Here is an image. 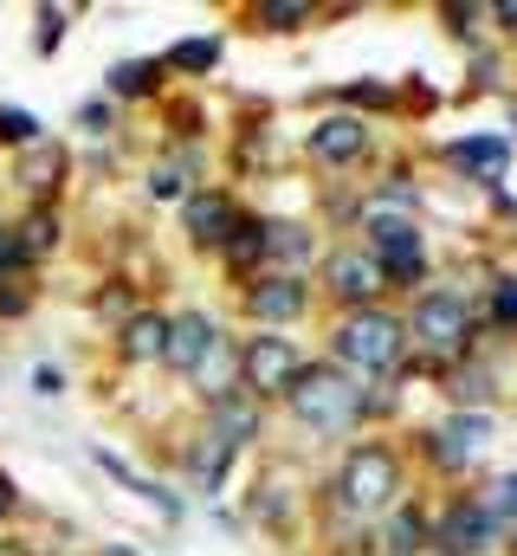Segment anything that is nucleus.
Returning a JSON list of instances; mask_svg holds the SVG:
<instances>
[{
    "label": "nucleus",
    "mask_w": 517,
    "mask_h": 556,
    "mask_svg": "<svg viewBox=\"0 0 517 556\" xmlns=\"http://www.w3.org/2000/svg\"><path fill=\"white\" fill-rule=\"evenodd\" d=\"M492 518H517V472H505L499 485H492V505H486Z\"/></svg>",
    "instance_id": "nucleus-26"
},
{
    "label": "nucleus",
    "mask_w": 517,
    "mask_h": 556,
    "mask_svg": "<svg viewBox=\"0 0 517 556\" xmlns=\"http://www.w3.org/2000/svg\"><path fill=\"white\" fill-rule=\"evenodd\" d=\"M420 538H427V525L401 511V518H394V531H388V551H394V556H414V551H420Z\"/></svg>",
    "instance_id": "nucleus-23"
},
{
    "label": "nucleus",
    "mask_w": 517,
    "mask_h": 556,
    "mask_svg": "<svg viewBox=\"0 0 517 556\" xmlns=\"http://www.w3.org/2000/svg\"><path fill=\"white\" fill-rule=\"evenodd\" d=\"M149 194H155V201H175V194H181V168H175V162H168V168H149Z\"/></svg>",
    "instance_id": "nucleus-27"
},
{
    "label": "nucleus",
    "mask_w": 517,
    "mask_h": 556,
    "mask_svg": "<svg viewBox=\"0 0 517 556\" xmlns=\"http://www.w3.org/2000/svg\"><path fill=\"white\" fill-rule=\"evenodd\" d=\"M240 376H247L253 395H291V382L304 376V356L285 337H253L247 356H240Z\"/></svg>",
    "instance_id": "nucleus-4"
},
{
    "label": "nucleus",
    "mask_w": 517,
    "mask_h": 556,
    "mask_svg": "<svg viewBox=\"0 0 517 556\" xmlns=\"http://www.w3.org/2000/svg\"><path fill=\"white\" fill-rule=\"evenodd\" d=\"M155 78H162V65H155V59H129V65H117V78H111V85H117L124 98H136V91H149Z\"/></svg>",
    "instance_id": "nucleus-20"
},
{
    "label": "nucleus",
    "mask_w": 517,
    "mask_h": 556,
    "mask_svg": "<svg viewBox=\"0 0 517 556\" xmlns=\"http://www.w3.org/2000/svg\"><path fill=\"white\" fill-rule=\"evenodd\" d=\"M291 408H298V420H311L324 433H343L350 420L363 415V382L343 376V369H304L291 382Z\"/></svg>",
    "instance_id": "nucleus-1"
},
{
    "label": "nucleus",
    "mask_w": 517,
    "mask_h": 556,
    "mask_svg": "<svg viewBox=\"0 0 517 556\" xmlns=\"http://www.w3.org/2000/svg\"><path fill=\"white\" fill-rule=\"evenodd\" d=\"M499 324H517V278L499 285Z\"/></svg>",
    "instance_id": "nucleus-28"
},
{
    "label": "nucleus",
    "mask_w": 517,
    "mask_h": 556,
    "mask_svg": "<svg viewBox=\"0 0 517 556\" xmlns=\"http://www.w3.org/2000/svg\"><path fill=\"white\" fill-rule=\"evenodd\" d=\"M214 337H220V330H214L201 311H188V317H175V324H168V350H162V356H168L175 369H194V363L214 350Z\"/></svg>",
    "instance_id": "nucleus-10"
},
{
    "label": "nucleus",
    "mask_w": 517,
    "mask_h": 556,
    "mask_svg": "<svg viewBox=\"0 0 517 556\" xmlns=\"http://www.w3.org/2000/svg\"><path fill=\"white\" fill-rule=\"evenodd\" d=\"M214 433H220L227 446H240V440H253V433H258V408H253V402H240V395H227V402H214Z\"/></svg>",
    "instance_id": "nucleus-15"
},
{
    "label": "nucleus",
    "mask_w": 517,
    "mask_h": 556,
    "mask_svg": "<svg viewBox=\"0 0 517 556\" xmlns=\"http://www.w3.org/2000/svg\"><path fill=\"white\" fill-rule=\"evenodd\" d=\"M304 298H311V291H304L298 278H265V285L247 291V311H253L258 324H285V317L304 311Z\"/></svg>",
    "instance_id": "nucleus-9"
},
{
    "label": "nucleus",
    "mask_w": 517,
    "mask_h": 556,
    "mask_svg": "<svg viewBox=\"0 0 517 556\" xmlns=\"http://www.w3.org/2000/svg\"><path fill=\"white\" fill-rule=\"evenodd\" d=\"M124 350L136 356V363H149V356H162V350H168V317H129V330H124Z\"/></svg>",
    "instance_id": "nucleus-16"
},
{
    "label": "nucleus",
    "mask_w": 517,
    "mask_h": 556,
    "mask_svg": "<svg viewBox=\"0 0 517 556\" xmlns=\"http://www.w3.org/2000/svg\"><path fill=\"white\" fill-rule=\"evenodd\" d=\"M7 511H13V479L0 472V518H7Z\"/></svg>",
    "instance_id": "nucleus-31"
},
{
    "label": "nucleus",
    "mask_w": 517,
    "mask_h": 556,
    "mask_svg": "<svg viewBox=\"0 0 517 556\" xmlns=\"http://www.w3.org/2000/svg\"><path fill=\"white\" fill-rule=\"evenodd\" d=\"M52 240H59V220H52L46 207H39V214H26V227H20V253H46Z\"/></svg>",
    "instance_id": "nucleus-22"
},
{
    "label": "nucleus",
    "mask_w": 517,
    "mask_h": 556,
    "mask_svg": "<svg viewBox=\"0 0 517 556\" xmlns=\"http://www.w3.org/2000/svg\"><path fill=\"white\" fill-rule=\"evenodd\" d=\"M369 260L382 266V278H420V266H427L420 233L407 220H369Z\"/></svg>",
    "instance_id": "nucleus-6"
},
{
    "label": "nucleus",
    "mask_w": 517,
    "mask_h": 556,
    "mask_svg": "<svg viewBox=\"0 0 517 556\" xmlns=\"http://www.w3.org/2000/svg\"><path fill=\"white\" fill-rule=\"evenodd\" d=\"M337 492H343V505L350 511H382L388 498L401 492V466H394V453L388 446H356L350 453V466H343V479H337Z\"/></svg>",
    "instance_id": "nucleus-3"
},
{
    "label": "nucleus",
    "mask_w": 517,
    "mask_h": 556,
    "mask_svg": "<svg viewBox=\"0 0 517 556\" xmlns=\"http://www.w3.org/2000/svg\"><path fill=\"white\" fill-rule=\"evenodd\" d=\"M188 233L207 240V247H227V233H234V207H227L220 194H194V201H188Z\"/></svg>",
    "instance_id": "nucleus-13"
},
{
    "label": "nucleus",
    "mask_w": 517,
    "mask_h": 556,
    "mask_svg": "<svg viewBox=\"0 0 517 556\" xmlns=\"http://www.w3.org/2000/svg\"><path fill=\"white\" fill-rule=\"evenodd\" d=\"M33 389L39 395H59V369H33Z\"/></svg>",
    "instance_id": "nucleus-30"
},
{
    "label": "nucleus",
    "mask_w": 517,
    "mask_h": 556,
    "mask_svg": "<svg viewBox=\"0 0 517 556\" xmlns=\"http://www.w3.org/2000/svg\"><path fill=\"white\" fill-rule=\"evenodd\" d=\"M492 525H499V518H492L486 505H472V511L459 505V511H453V525H446V551H459V556H466V551H486Z\"/></svg>",
    "instance_id": "nucleus-14"
},
{
    "label": "nucleus",
    "mask_w": 517,
    "mask_h": 556,
    "mask_svg": "<svg viewBox=\"0 0 517 556\" xmlns=\"http://www.w3.org/2000/svg\"><path fill=\"white\" fill-rule=\"evenodd\" d=\"M265 260L304 266V260H311V233H304V227H265Z\"/></svg>",
    "instance_id": "nucleus-18"
},
{
    "label": "nucleus",
    "mask_w": 517,
    "mask_h": 556,
    "mask_svg": "<svg viewBox=\"0 0 517 556\" xmlns=\"http://www.w3.org/2000/svg\"><path fill=\"white\" fill-rule=\"evenodd\" d=\"M401 324L388 317V311H350L343 324H337V356L356 369V376H382L388 363L401 356Z\"/></svg>",
    "instance_id": "nucleus-2"
},
{
    "label": "nucleus",
    "mask_w": 517,
    "mask_h": 556,
    "mask_svg": "<svg viewBox=\"0 0 517 556\" xmlns=\"http://www.w3.org/2000/svg\"><path fill=\"white\" fill-rule=\"evenodd\" d=\"M363 149H369V130H363L356 117H330V124L311 130V155H317V162H350V155H363Z\"/></svg>",
    "instance_id": "nucleus-11"
},
{
    "label": "nucleus",
    "mask_w": 517,
    "mask_h": 556,
    "mask_svg": "<svg viewBox=\"0 0 517 556\" xmlns=\"http://www.w3.org/2000/svg\"><path fill=\"white\" fill-rule=\"evenodd\" d=\"M59 168H65V155H59L52 142H26V162H20V181H26V188H52Z\"/></svg>",
    "instance_id": "nucleus-17"
},
{
    "label": "nucleus",
    "mask_w": 517,
    "mask_h": 556,
    "mask_svg": "<svg viewBox=\"0 0 517 556\" xmlns=\"http://www.w3.org/2000/svg\"><path fill=\"white\" fill-rule=\"evenodd\" d=\"M486 440H492V420L472 408V415H453L440 433H433V453H440L446 466H466V459H479V453H486Z\"/></svg>",
    "instance_id": "nucleus-8"
},
{
    "label": "nucleus",
    "mask_w": 517,
    "mask_h": 556,
    "mask_svg": "<svg viewBox=\"0 0 517 556\" xmlns=\"http://www.w3.org/2000/svg\"><path fill=\"white\" fill-rule=\"evenodd\" d=\"M258 20L285 33V26H298V20H311V7H298V0H272V7H258Z\"/></svg>",
    "instance_id": "nucleus-24"
},
{
    "label": "nucleus",
    "mask_w": 517,
    "mask_h": 556,
    "mask_svg": "<svg viewBox=\"0 0 517 556\" xmlns=\"http://www.w3.org/2000/svg\"><path fill=\"white\" fill-rule=\"evenodd\" d=\"M453 162L466 175H479V181H499L505 162H512V149H505V137H466V142H453Z\"/></svg>",
    "instance_id": "nucleus-12"
},
{
    "label": "nucleus",
    "mask_w": 517,
    "mask_h": 556,
    "mask_svg": "<svg viewBox=\"0 0 517 556\" xmlns=\"http://www.w3.org/2000/svg\"><path fill=\"white\" fill-rule=\"evenodd\" d=\"M0 137L7 142H39V124L26 111H0Z\"/></svg>",
    "instance_id": "nucleus-25"
},
{
    "label": "nucleus",
    "mask_w": 517,
    "mask_h": 556,
    "mask_svg": "<svg viewBox=\"0 0 517 556\" xmlns=\"http://www.w3.org/2000/svg\"><path fill=\"white\" fill-rule=\"evenodd\" d=\"M324 278H330V291H337V298H350V304H369V298L382 291V266H376L363 247L337 253V260L324 266Z\"/></svg>",
    "instance_id": "nucleus-7"
},
{
    "label": "nucleus",
    "mask_w": 517,
    "mask_h": 556,
    "mask_svg": "<svg viewBox=\"0 0 517 556\" xmlns=\"http://www.w3.org/2000/svg\"><path fill=\"white\" fill-rule=\"evenodd\" d=\"M414 337H420L427 350H459V343L472 337V304H466L459 291H427V298L414 304Z\"/></svg>",
    "instance_id": "nucleus-5"
},
{
    "label": "nucleus",
    "mask_w": 517,
    "mask_h": 556,
    "mask_svg": "<svg viewBox=\"0 0 517 556\" xmlns=\"http://www.w3.org/2000/svg\"><path fill=\"white\" fill-rule=\"evenodd\" d=\"M214 59H220V46H214V39H181V46L168 52V65H181V72H207Z\"/></svg>",
    "instance_id": "nucleus-21"
},
{
    "label": "nucleus",
    "mask_w": 517,
    "mask_h": 556,
    "mask_svg": "<svg viewBox=\"0 0 517 556\" xmlns=\"http://www.w3.org/2000/svg\"><path fill=\"white\" fill-rule=\"evenodd\" d=\"M39 26H46V33H39V46L52 52V46H59V33H65V13H39Z\"/></svg>",
    "instance_id": "nucleus-29"
},
{
    "label": "nucleus",
    "mask_w": 517,
    "mask_h": 556,
    "mask_svg": "<svg viewBox=\"0 0 517 556\" xmlns=\"http://www.w3.org/2000/svg\"><path fill=\"white\" fill-rule=\"evenodd\" d=\"M227 453H234V446H227L220 433H207V446H194V479H201L207 492L220 485V472H227Z\"/></svg>",
    "instance_id": "nucleus-19"
}]
</instances>
